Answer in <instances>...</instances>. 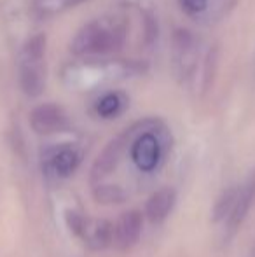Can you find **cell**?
<instances>
[{
	"instance_id": "6da1fadb",
	"label": "cell",
	"mask_w": 255,
	"mask_h": 257,
	"mask_svg": "<svg viewBox=\"0 0 255 257\" xmlns=\"http://www.w3.org/2000/svg\"><path fill=\"white\" fill-rule=\"evenodd\" d=\"M128 23L119 14H102L77 30L70 42L75 56L96 58L119 53L126 44Z\"/></svg>"
},
{
	"instance_id": "7a4b0ae2",
	"label": "cell",
	"mask_w": 255,
	"mask_h": 257,
	"mask_svg": "<svg viewBox=\"0 0 255 257\" xmlns=\"http://www.w3.org/2000/svg\"><path fill=\"white\" fill-rule=\"evenodd\" d=\"M128 151L133 165L142 173H154L163 165L170 146L166 126L157 119H143L128 128Z\"/></svg>"
},
{
	"instance_id": "3957f363",
	"label": "cell",
	"mask_w": 255,
	"mask_h": 257,
	"mask_svg": "<svg viewBox=\"0 0 255 257\" xmlns=\"http://www.w3.org/2000/svg\"><path fill=\"white\" fill-rule=\"evenodd\" d=\"M48 41L44 34H37L30 37L18 53L16 74L21 91L27 96L42 95L48 81Z\"/></svg>"
},
{
	"instance_id": "277c9868",
	"label": "cell",
	"mask_w": 255,
	"mask_h": 257,
	"mask_svg": "<svg viewBox=\"0 0 255 257\" xmlns=\"http://www.w3.org/2000/svg\"><path fill=\"white\" fill-rule=\"evenodd\" d=\"M255 201V172L241 186L231 187L215 205V222H222L225 229V240H231L245 222Z\"/></svg>"
},
{
	"instance_id": "5b68a950",
	"label": "cell",
	"mask_w": 255,
	"mask_h": 257,
	"mask_svg": "<svg viewBox=\"0 0 255 257\" xmlns=\"http://www.w3.org/2000/svg\"><path fill=\"white\" fill-rule=\"evenodd\" d=\"M199 65V41L189 30L178 28L171 39V68L180 82H187Z\"/></svg>"
},
{
	"instance_id": "8992f818",
	"label": "cell",
	"mask_w": 255,
	"mask_h": 257,
	"mask_svg": "<svg viewBox=\"0 0 255 257\" xmlns=\"http://www.w3.org/2000/svg\"><path fill=\"white\" fill-rule=\"evenodd\" d=\"M67 224L89 248L103 250L112 245L114 224L103 219H91L77 212H67Z\"/></svg>"
},
{
	"instance_id": "52a82bcc",
	"label": "cell",
	"mask_w": 255,
	"mask_h": 257,
	"mask_svg": "<svg viewBox=\"0 0 255 257\" xmlns=\"http://www.w3.org/2000/svg\"><path fill=\"white\" fill-rule=\"evenodd\" d=\"M30 126L39 135H53L68 128V115L60 105L42 103L30 112Z\"/></svg>"
},
{
	"instance_id": "ba28073f",
	"label": "cell",
	"mask_w": 255,
	"mask_h": 257,
	"mask_svg": "<svg viewBox=\"0 0 255 257\" xmlns=\"http://www.w3.org/2000/svg\"><path fill=\"white\" fill-rule=\"evenodd\" d=\"M142 213L138 210H131L119 217L116 224H114V238L112 243L116 245L119 250H128L138 241L140 234H142Z\"/></svg>"
},
{
	"instance_id": "9c48e42d",
	"label": "cell",
	"mask_w": 255,
	"mask_h": 257,
	"mask_svg": "<svg viewBox=\"0 0 255 257\" xmlns=\"http://www.w3.org/2000/svg\"><path fill=\"white\" fill-rule=\"evenodd\" d=\"M81 165V151L75 146L56 147L48 158V166L55 175L70 177Z\"/></svg>"
},
{
	"instance_id": "30bf717a",
	"label": "cell",
	"mask_w": 255,
	"mask_h": 257,
	"mask_svg": "<svg viewBox=\"0 0 255 257\" xmlns=\"http://www.w3.org/2000/svg\"><path fill=\"white\" fill-rule=\"evenodd\" d=\"M173 205H175V191L170 189V187H163V189L156 191L149 198L145 206V213L152 224H161L170 215Z\"/></svg>"
},
{
	"instance_id": "8fae6325",
	"label": "cell",
	"mask_w": 255,
	"mask_h": 257,
	"mask_svg": "<svg viewBox=\"0 0 255 257\" xmlns=\"http://www.w3.org/2000/svg\"><path fill=\"white\" fill-rule=\"evenodd\" d=\"M128 107V98L121 91H109L103 96H100L96 102V114L103 119H112L121 115Z\"/></svg>"
},
{
	"instance_id": "7c38bea8",
	"label": "cell",
	"mask_w": 255,
	"mask_h": 257,
	"mask_svg": "<svg viewBox=\"0 0 255 257\" xmlns=\"http://www.w3.org/2000/svg\"><path fill=\"white\" fill-rule=\"evenodd\" d=\"M82 2H86V0H34V7L37 14L49 18L65 13V11L72 9V7H77Z\"/></svg>"
},
{
	"instance_id": "4fadbf2b",
	"label": "cell",
	"mask_w": 255,
	"mask_h": 257,
	"mask_svg": "<svg viewBox=\"0 0 255 257\" xmlns=\"http://www.w3.org/2000/svg\"><path fill=\"white\" fill-rule=\"evenodd\" d=\"M182 13H185L192 20H199L210 9V0H178Z\"/></svg>"
}]
</instances>
